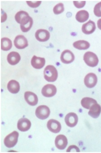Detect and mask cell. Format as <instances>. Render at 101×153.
Here are the masks:
<instances>
[{
	"label": "cell",
	"mask_w": 101,
	"mask_h": 153,
	"mask_svg": "<svg viewBox=\"0 0 101 153\" xmlns=\"http://www.w3.org/2000/svg\"><path fill=\"white\" fill-rule=\"evenodd\" d=\"M16 21L20 24V28L23 32L29 31L33 25V19L26 11H18L15 16Z\"/></svg>",
	"instance_id": "1"
},
{
	"label": "cell",
	"mask_w": 101,
	"mask_h": 153,
	"mask_svg": "<svg viewBox=\"0 0 101 153\" xmlns=\"http://www.w3.org/2000/svg\"><path fill=\"white\" fill-rule=\"evenodd\" d=\"M44 75L45 79L48 82H54L58 78V71L52 65H47L45 69Z\"/></svg>",
	"instance_id": "2"
},
{
	"label": "cell",
	"mask_w": 101,
	"mask_h": 153,
	"mask_svg": "<svg viewBox=\"0 0 101 153\" xmlns=\"http://www.w3.org/2000/svg\"><path fill=\"white\" fill-rule=\"evenodd\" d=\"M84 60L85 63L90 67H96L99 62L97 56L91 52H87L85 54Z\"/></svg>",
	"instance_id": "3"
},
{
	"label": "cell",
	"mask_w": 101,
	"mask_h": 153,
	"mask_svg": "<svg viewBox=\"0 0 101 153\" xmlns=\"http://www.w3.org/2000/svg\"><path fill=\"white\" fill-rule=\"evenodd\" d=\"M19 134L16 131L7 136L4 139V144L8 148H12L15 146L18 142Z\"/></svg>",
	"instance_id": "4"
},
{
	"label": "cell",
	"mask_w": 101,
	"mask_h": 153,
	"mask_svg": "<svg viewBox=\"0 0 101 153\" xmlns=\"http://www.w3.org/2000/svg\"><path fill=\"white\" fill-rule=\"evenodd\" d=\"M50 108L45 105H41L37 108L36 110V115L38 118L45 120L49 117L50 115Z\"/></svg>",
	"instance_id": "5"
},
{
	"label": "cell",
	"mask_w": 101,
	"mask_h": 153,
	"mask_svg": "<svg viewBox=\"0 0 101 153\" xmlns=\"http://www.w3.org/2000/svg\"><path fill=\"white\" fill-rule=\"evenodd\" d=\"M57 92V88L54 85L47 84L42 89V95L45 97H51L55 95Z\"/></svg>",
	"instance_id": "6"
},
{
	"label": "cell",
	"mask_w": 101,
	"mask_h": 153,
	"mask_svg": "<svg viewBox=\"0 0 101 153\" xmlns=\"http://www.w3.org/2000/svg\"><path fill=\"white\" fill-rule=\"evenodd\" d=\"M97 82V78L95 74L89 73L85 77L84 83L86 86L89 88H94Z\"/></svg>",
	"instance_id": "7"
},
{
	"label": "cell",
	"mask_w": 101,
	"mask_h": 153,
	"mask_svg": "<svg viewBox=\"0 0 101 153\" xmlns=\"http://www.w3.org/2000/svg\"><path fill=\"white\" fill-rule=\"evenodd\" d=\"M14 45L18 49H24L28 46V41L23 35H18L15 38Z\"/></svg>",
	"instance_id": "8"
},
{
	"label": "cell",
	"mask_w": 101,
	"mask_h": 153,
	"mask_svg": "<svg viewBox=\"0 0 101 153\" xmlns=\"http://www.w3.org/2000/svg\"><path fill=\"white\" fill-rule=\"evenodd\" d=\"M78 116L75 113H69L65 117V122L67 125L70 127H73L75 126L78 123Z\"/></svg>",
	"instance_id": "9"
},
{
	"label": "cell",
	"mask_w": 101,
	"mask_h": 153,
	"mask_svg": "<svg viewBox=\"0 0 101 153\" xmlns=\"http://www.w3.org/2000/svg\"><path fill=\"white\" fill-rule=\"evenodd\" d=\"M60 59L61 62L64 63H71L74 60V55L70 50H64L61 54Z\"/></svg>",
	"instance_id": "10"
},
{
	"label": "cell",
	"mask_w": 101,
	"mask_h": 153,
	"mask_svg": "<svg viewBox=\"0 0 101 153\" xmlns=\"http://www.w3.org/2000/svg\"><path fill=\"white\" fill-rule=\"evenodd\" d=\"M68 141L65 136L59 135L56 137L55 140V144L58 149L63 150L65 149L67 145Z\"/></svg>",
	"instance_id": "11"
},
{
	"label": "cell",
	"mask_w": 101,
	"mask_h": 153,
	"mask_svg": "<svg viewBox=\"0 0 101 153\" xmlns=\"http://www.w3.org/2000/svg\"><path fill=\"white\" fill-rule=\"evenodd\" d=\"M47 126L50 131L54 133H59L61 129L60 123L54 119L49 120L47 123Z\"/></svg>",
	"instance_id": "12"
},
{
	"label": "cell",
	"mask_w": 101,
	"mask_h": 153,
	"mask_svg": "<svg viewBox=\"0 0 101 153\" xmlns=\"http://www.w3.org/2000/svg\"><path fill=\"white\" fill-rule=\"evenodd\" d=\"M35 37L39 41L46 42L50 39V33L47 30L40 29L36 32Z\"/></svg>",
	"instance_id": "13"
},
{
	"label": "cell",
	"mask_w": 101,
	"mask_h": 153,
	"mask_svg": "<svg viewBox=\"0 0 101 153\" xmlns=\"http://www.w3.org/2000/svg\"><path fill=\"white\" fill-rule=\"evenodd\" d=\"M17 126L19 131L24 132L29 130L31 126V123L27 118H21L18 122Z\"/></svg>",
	"instance_id": "14"
},
{
	"label": "cell",
	"mask_w": 101,
	"mask_h": 153,
	"mask_svg": "<svg viewBox=\"0 0 101 153\" xmlns=\"http://www.w3.org/2000/svg\"><path fill=\"white\" fill-rule=\"evenodd\" d=\"M45 63V60L43 57H37L34 56L31 60V64L34 68L40 69L43 68Z\"/></svg>",
	"instance_id": "15"
},
{
	"label": "cell",
	"mask_w": 101,
	"mask_h": 153,
	"mask_svg": "<svg viewBox=\"0 0 101 153\" xmlns=\"http://www.w3.org/2000/svg\"><path fill=\"white\" fill-rule=\"evenodd\" d=\"M24 98L27 103L31 106H35L37 104V96L31 92H26L24 94Z\"/></svg>",
	"instance_id": "16"
},
{
	"label": "cell",
	"mask_w": 101,
	"mask_h": 153,
	"mask_svg": "<svg viewBox=\"0 0 101 153\" xmlns=\"http://www.w3.org/2000/svg\"><path fill=\"white\" fill-rule=\"evenodd\" d=\"M96 30V25L94 21L89 20L82 25V31L86 34H90L94 32Z\"/></svg>",
	"instance_id": "17"
},
{
	"label": "cell",
	"mask_w": 101,
	"mask_h": 153,
	"mask_svg": "<svg viewBox=\"0 0 101 153\" xmlns=\"http://www.w3.org/2000/svg\"><path fill=\"white\" fill-rule=\"evenodd\" d=\"M101 112V107L99 104L94 103L89 108V115L94 118H97L99 116Z\"/></svg>",
	"instance_id": "18"
},
{
	"label": "cell",
	"mask_w": 101,
	"mask_h": 153,
	"mask_svg": "<svg viewBox=\"0 0 101 153\" xmlns=\"http://www.w3.org/2000/svg\"><path fill=\"white\" fill-rule=\"evenodd\" d=\"M7 59L10 64L14 65L19 62L21 57L18 53L16 52H12L8 55Z\"/></svg>",
	"instance_id": "19"
},
{
	"label": "cell",
	"mask_w": 101,
	"mask_h": 153,
	"mask_svg": "<svg viewBox=\"0 0 101 153\" xmlns=\"http://www.w3.org/2000/svg\"><path fill=\"white\" fill-rule=\"evenodd\" d=\"M7 89L11 93L17 94L20 90V85L18 81L11 80L8 83Z\"/></svg>",
	"instance_id": "20"
},
{
	"label": "cell",
	"mask_w": 101,
	"mask_h": 153,
	"mask_svg": "<svg viewBox=\"0 0 101 153\" xmlns=\"http://www.w3.org/2000/svg\"><path fill=\"white\" fill-rule=\"evenodd\" d=\"M89 17V14L86 10H81L76 13L75 18L80 23L85 22Z\"/></svg>",
	"instance_id": "21"
},
{
	"label": "cell",
	"mask_w": 101,
	"mask_h": 153,
	"mask_svg": "<svg viewBox=\"0 0 101 153\" xmlns=\"http://www.w3.org/2000/svg\"><path fill=\"white\" fill-rule=\"evenodd\" d=\"M74 47L79 50H86L90 47L88 42L85 40H79L75 42L73 44Z\"/></svg>",
	"instance_id": "22"
},
{
	"label": "cell",
	"mask_w": 101,
	"mask_h": 153,
	"mask_svg": "<svg viewBox=\"0 0 101 153\" xmlns=\"http://www.w3.org/2000/svg\"><path fill=\"white\" fill-rule=\"evenodd\" d=\"M97 101L92 98L86 97L81 101V104L83 108L89 109L91 106L94 103H97Z\"/></svg>",
	"instance_id": "23"
},
{
	"label": "cell",
	"mask_w": 101,
	"mask_h": 153,
	"mask_svg": "<svg viewBox=\"0 0 101 153\" xmlns=\"http://www.w3.org/2000/svg\"><path fill=\"white\" fill-rule=\"evenodd\" d=\"M12 47V42L8 38H3L1 39V48L5 51H8Z\"/></svg>",
	"instance_id": "24"
},
{
	"label": "cell",
	"mask_w": 101,
	"mask_h": 153,
	"mask_svg": "<svg viewBox=\"0 0 101 153\" xmlns=\"http://www.w3.org/2000/svg\"><path fill=\"white\" fill-rule=\"evenodd\" d=\"M64 5L63 3H60L56 5L53 8V11L54 14L56 15L61 14L64 12Z\"/></svg>",
	"instance_id": "25"
},
{
	"label": "cell",
	"mask_w": 101,
	"mask_h": 153,
	"mask_svg": "<svg viewBox=\"0 0 101 153\" xmlns=\"http://www.w3.org/2000/svg\"><path fill=\"white\" fill-rule=\"evenodd\" d=\"M94 11L96 16L101 17V2H99L95 5Z\"/></svg>",
	"instance_id": "26"
},
{
	"label": "cell",
	"mask_w": 101,
	"mask_h": 153,
	"mask_svg": "<svg viewBox=\"0 0 101 153\" xmlns=\"http://www.w3.org/2000/svg\"><path fill=\"white\" fill-rule=\"evenodd\" d=\"M27 4L29 7L31 8H36L40 5L42 3V1H36V2H32V1H27Z\"/></svg>",
	"instance_id": "27"
},
{
	"label": "cell",
	"mask_w": 101,
	"mask_h": 153,
	"mask_svg": "<svg viewBox=\"0 0 101 153\" xmlns=\"http://www.w3.org/2000/svg\"><path fill=\"white\" fill-rule=\"evenodd\" d=\"M74 4L75 6L77 8H81L83 7L86 4V2L84 1H74Z\"/></svg>",
	"instance_id": "28"
},
{
	"label": "cell",
	"mask_w": 101,
	"mask_h": 153,
	"mask_svg": "<svg viewBox=\"0 0 101 153\" xmlns=\"http://www.w3.org/2000/svg\"><path fill=\"white\" fill-rule=\"evenodd\" d=\"M97 25L98 28H99L100 30H101V19H98V21H97Z\"/></svg>",
	"instance_id": "29"
}]
</instances>
